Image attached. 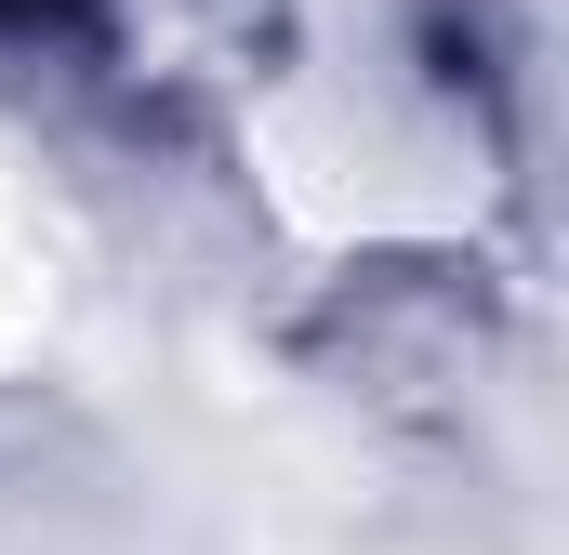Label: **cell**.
Returning a JSON list of instances; mask_svg holds the SVG:
<instances>
[{
	"mask_svg": "<svg viewBox=\"0 0 569 555\" xmlns=\"http://www.w3.org/2000/svg\"><path fill=\"white\" fill-rule=\"evenodd\" d=\"M0 13H40V0H0Z\"/></svg>",
	"mask_w": 569,
	"mask_h": 555,
	"instance_id": "cell-1",
	"label": "cell"
}]
</instances>
